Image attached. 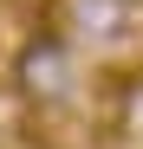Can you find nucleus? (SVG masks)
I'll use <instances>...</instances> for the list:
<instances>
[{
  "mask_svg": "<svg viewBox=\"0 0 143 149\" xmlns=\"http://www.w3.org/2000/svg\"><path fill=\"white\" fill-rule=\"evenodd\" d=\"M7 78H13V91L26 97L33 110H59L65 97H72V39L65 33H33L13 52Z\"/></svg>",
  "mask_w": 143,
  "mask_h": 149,
  "instance_id": "nucleus-1",
  "label": "nucleus"
},
{
  "mask_svg": "<svg viewBox=\"0 0 143 149\" xmlns=\"http://www.w3.org/2000/svg\"><path fill=\"white\" fill-rule=\"evenodd\" d=\"M65 19H72V33L111 45V39H130L137 33L143 7H137V0H65Z\"/></svg>",
  "mask_w": 143,
  "mask_h": 149,
  "instance_id": "nucleus-2",
  "label": "nucleus"
}]
</instances>
